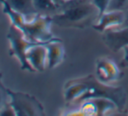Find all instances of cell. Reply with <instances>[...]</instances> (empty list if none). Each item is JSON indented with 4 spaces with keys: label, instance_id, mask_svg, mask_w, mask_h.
Segmentation results:
<instances>
[{
    "label": "cell",
    "instance_id": "cell-1",
    "mask_svg": "<svg viewBox=\"0 0 128 116\" xmlns=\"http://www.w3.org/2000/svg\"><path fill=\"white\" fill-rule=\"evenodd\" d=\"M86 85V90L79 103L95 98L109 99L116 104L120 112H125L127 101V95L122 86H113V85H107L98 80L93 74L80 78Z\"/></svg>",
    "mask_w": 128,
    "mask_h": 116
},
{
    "label": "cell",
    "instance_id": "cell-2",
    "mask_svg": "<svg viewBox=\"0 0 128 116\" xmlns=\"http://www.w3.org/2000/svg\"><path fill=\"white\" fill-rule=\"evenodd\" d=\"M98 17V9L90 0H82L64 11L58 19L66 25L84 28L92 23L93 25Z\"/></svg>",
    "mask_w": 128,
    "mask_h": 116
},
{
    "label": "cell",
    "instance_id": "cell-3",
    "mask_svg": "<svg viewBox=\"0 0 128 116\" xmlns=\"http://www.w3.org/2000/svg\"><path fill=\"white\" fill-rule=\"evenodd\" d=\"M96 78L104 84L112 85L123 76L120 66L109 57H100L96 61Z\"/></svg>",
    "mask_w": 128,
    "mask_h": 116
},
{
    "label": "cell",
    "instance_id": "cell-4",
    "mask_svg": "<svg viewBox=\"0 0 128 116\" xmlns=\"http://www.w3.org/2000/svg\"><path fill=\"white\" fill-rule=\"evenodd\" d=\"M126 12L118 11H106L98 18L96 22L92 26L94 30L100 32H107L109 30L122 27L125 21Z\"/></svg>",
    "mask_w": 128,
    "mask_h": 116
},
{
    "label": "cell",
    "instance_id": "cell-5",
    "mask_svg": "<svg viewBox=\"0 0 128 116\" xmlns=\"http://www.w3.org/2000/svg\"><path fill=\"white\" fill-rule=\"evenodd\" d=\"M104 45L112 52H117L128 46V26L109 30L103 33Z\"/></svg>",
    "mask_w": 128,
    "mask_h": 116
},
{
    "label": "cell",
    "instance_id": "cell-6",
    "mask_svg": "<svg viewBox=\"0 0 128 116\" xmlns=\"http://www.w3.org/2000/svg\"><path fill=\"white\" fill-rule=\"evenodd\" d=\"M118 109L116 104L109 99L95 98L87 99L84 104V111L89 116L104 115L111 110Z\"/></svg>",
    "mask_w": 128,
    "mask_h": 116
},
{
    "label": "cell",
    "instance_id": "cell-7",
    "mask_svg": "<svg viewBox=\"0 0 128 116\" xmlns=\"http://www.w3.org/2000/svg\"><path fill=\"white\" fill-rule=\"evenodd\" d=\"M48 58L50 66H55L64 58V48L59 43H52L48 48Z\"/></svg>",
    "mask_w": 128,
    "mask_h": 116
},
{
    "label": "cell",
    "instance_id": "cell-8",
    "mask_svg": "<svg viewBox=\"0 0 128 116\" xmlns=\"http://www.w3.org/2000/svg\"><path fill=\"white\" fill-rule=\"evenodd\" d=\"M10 6L20 12H30L33 9V0H9Z\"/></svg>",
    "mask_w": 128,
    "mask_h": 116
},
{
    "label": "cell",
    "instance_id": "cell-9",
    "mask_svg": "<svg viewBox=\"0 0 128 116\" xmlns=\"http://www.w3.org/2000/svg\"><path fill=\"white\" fill-rule=\"evenodd\" d=\"M33 51L34 52H32L30 58H32V60L36 63L35 66H37L38 67V69H42L43 66H44V58L46 56V50L44 48H42V47H37Z\"/></svg>",
    "mask_w": 128,
    "mask_h": 116
},
{
    "label": "cell",
    "instance_id": "cell-10",
    "mask_svg": "<svg viewBox=\"0 0 128 116\" xmlns=\"http://www.w3.org/2000/svg\"><path fill=\"white\" fill-rule=\"evenodd\" d=\"M107 11H118L126 12L128 11V0H111Z\"/></svg>",
    "mask_w": 128,
    "mask_h": 116
},
{
    "label": "cell",
    "instance_id": "cell-11",
    "mask_svg": "<svg viewBox=\"0 0 128 116\" xmlns=\"http://www.w3.org/2000/svg\"><path fill=\"white\" fill-rule=\"evenodd\" d=\"M34 5L42 10H54L56 8L54 0H33Z\"/></svg>",
    "mask_w": 128,
    "mask_h": 116
},
{
    "label": "cell",
    "instance_id": "cell-12",
    "mask_svg": "<svg viewBox=\"0 0 128 116\" xmlns=\"http://www.w3.org/2000/svg\"><path fill=\"white\" fill-rule=\"evenodd\" d=\"M100 11V16L107 11L108 5L111 0H90Z\"/></svg>",
    "mask_w": 128,
    "mask_h": 116
},
{
    "label": "cell",
    "instance_id": "cell-13",
    "mask_svg": "<svg viewBox=\"0 0 128 116\" xmlns=\"http://www.w3.org/2000/svg\"><path fill=\"white\" fill-rule=\"evenodd\" d=\"M122 51L124 52V55L123 59L120 63V66L124 68H128V46L124 47Z\"/></svg>",
    "mask_w": 128,
    "mask_h": 116
},
{
    "label": "cell",
    "instance_id": "cell-14",
    "mask_svg": "<svg viewBox=\"0 0 128 116\" xmlns=\"http://www.w3.org/2000/svg\"><path fill=\"white\" fill-rule=\"evenodd\" d=\"M2 115H12V111L6 110V111H4V112L2 113Z\"/></svg>",
    "mask_w": 128,
    "mask_h": 116
},
{
    "label": "cell",
    "instance_id": "cell-15",
    "mask_svg": "<svg viewBox=\"0 0 128 116\" xmlns=\"http://www.w3.org/2000/svg\"><path fill=\"white\" fill-rule=\"evenodd\" d=\"M1 101H2V98H1V95H0V105H1Z\"/></svg>",
    "mask_w": 128,
    "mask_h": 116
},
{
    "label": "cell",
    "instance_id": "cell-16",
    "mask_svg": "<svg viewBox=\"0 0 128 116\" xmlns=\"http://www.w3.org/2000/svg\"><path fill=\"white\" fill-rule=\"evenodd\" d=\"M66 1H71V0H66Z\"/></svg>",
    "mask_w": 128,
    "mask_h": 116
}]
</instances>
